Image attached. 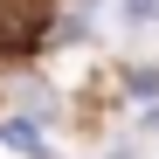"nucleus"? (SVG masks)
Returning <instances> with one entry per match:
<instances>
[{
    "label": "nucleus",
    "instance_id": "obj_1",
    "mask_svg": "<svg viewBox=\"0 0 159 159\" xmlns=\"http://www.w3.org/2000/svg\"><path fill=\"white\" fill-rule=\"evenodd\" d=\"M125 14L131 21H159V0H125Z\"/></svg>",
    "mask_w": 159,
    "mask_h": 159
}]
</instances>
